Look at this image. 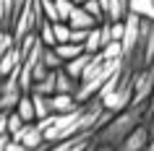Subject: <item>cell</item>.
Listing matches in <instances>:
<instances>
[{
	"label": "cell",
	"instance_id": "ac0fdd59",
	"mask_svg": "<svg viewBox=\"0 0 154 151\" xmlns=\"http://www.w3.org/2000/svg\"><path fill=\"white\" fill-rule=\"evenodd\" d=\"M37 34H39V39L47 44V47H55L57 39H55V29H52V21H45V24L37 29Z\"/></svg>",
	"mask_w": 154,
	"mask_h": 151
},
{
	"label": "cell",
	"instance_id": "8992f818",
	"mask_svg": "<svg viewBox=\"0 0 154 151\" xmlns=\"http://www.w3.org/2000/svg\"><path fill=\"white\" fill-rule=\"evenodd\" d=\"M81 107V102L76 99V94H52V110L55 115H65Z\"/></svg>",
	"mask_w": 154,
	"mask_h": 151
},
{
	"label": "cell",
	"instance_id": "83f0119b",
	"mask_svg": "<svg viewBox=\"0 0 154 151\" xmlns=\"http://www.w3.org/2000/svg\"><path fill=\"white\" fill-rule=\"evenodd\" d=\"M73 3H76V5H84V3H86V0H73Z\"/></svg>",
	"mask_w": 154,
	"mask_h": 151
},
{
	"label": "cell",
	"instance_id": "cb8c5ba5",
	"mask_svg": "<svg viewBox=\"0 0 154 151\" xmlns=\"http://www.w3.org/2000/svg\"><path fill=\"white\" fill-rule=\"evenodd\" d=\"M94 151H118V146H112V143H102V141H97V143H94Z\"/></svg>",
	"mask_w": 154,
	"mask_h": 151
},
{
	"label": "cell",
	"instance_id": "2e32d148",
	"mask_svg": "<svg viewBox=\"0 0 154 151\" xmlns=\"http://www.w3.org/2000/svg\"><path fill=\"white\" fill-rule=\"evenodd\" d=\"M102 47H105V44H102V29L94 26L89 32V37H86V42H84V50L91 52V55H97V52H102Z\"/></svg>",
	"mask_w": 154,
	"mask_h": 151
},
{
	"label": "cell",
	"instance_id": "9c48e42d",
	"mask_svg": "<svg viewBox=\"0 0 154 151\" xmlns=\"http://www.w3.org/2000/svg\"><path fill=\"white\" fill-rule=\"evenodd\" d=\"M79 86H81V81L73 78L65 68H60V71H57V91H55V94H76V91H79Z\"/></svg>",
	"mask_w": 154,
	"mask_h": 151
},
{
	"label": "cell",
	"instance_id": "4fadbf2b",
	"mask_svg": "<svg viewBox=\"0 0 154 151\" xmlns=\"http://www.w3.org/2000/svg\"><path fill=\"white\" fill-rule=\"evenodd\" d=\"M55 52L63 57V63H68V60L79 57L81 52H86V50H84V44H79V42H60V44H55Z\"/></svg>",
	"mask_w": 154,
	"mask_h": 151
},
{
	"label": "cell",
	"instance_id": "7c38bea8",
	"mask_svg": "<svg viewBox=\"0 0 154 151\" xmlns=\"http://www.w3.org/2000/svg\"><path fill=\"white\" fill-rule=\"evenodd\" d=\"M13 21H16V0H0V26L13 29Z\"/></svg>",
	"mask_w": 154,
	"mask_h": 151
},
{
	"label": "cell",
	"instance_id": "8fae6325",
	"mask_svg": "<svg viewBox=\"0 0 154 151\" xmlns=\"http://www.w3.org/2000/svg\"><path fill=\"white\" fill-rule=\"evenodd\" d=\"M32 96H34V107H37V120L55 115V110H52V96L39 94V91H32Z\"/></svg>",
	"mask_w": 154,
	"mask_h": 151
},
{
	"label": "cell",
	"instance_id": "44dd1931",
	"mask_svg": "<svg viewBox=\"0 0 154 151\" xmlns=\"http://www.w3.org/2000/svg\"><path fill=\"white\" fill-rule=\"evenodd\" d=\"M84 8L89 11L91 16L97 18L99 24H105L107 21V16H105V8H102V3H99V0H86V3H84Z\"/></svg>",
	"mask_w": 154,
	"mask_h": 151
},
{
	"label": "cell",
	"instance_id": "52a82bcc",
	"mask_svg": "<svg viewBox=\"0 0 154 151\" xmlns=\"http://www.w3.org/2000/svg\"><path fill=\"white\" fill-rule=\"evenodd\" d=\"M91 57H94L91 52H81L79 57L68 60V63H65L63 68H65L68 73H71L73 78H79V81H81V78H84V73H86V68H89V63H91Z\"/></svg>",
	"mask_w": 154,
	"mask_h": 151
},
{
	"label": "cell",
	"instance_id": "e0dca14e",
	"mask_svg": "<svg viewBox=\"0 0 154 151\" xmlns=\"http://www.w3.org/2000/svg\"><path fill=\"white\" fill-rule=\"evenodd\" d=\"M131 11L154 21V0H131Z\"/></svg>",
	"mask_w": 154,
	"mask_h": 151
},
{
	"label": "cell",
	"instance_id": "484cf974",
	"mask_svg": "<svg viewBox=\"0 0 154 151\" xmlns=\"http://www.w3.org/2000/svg\"><path fill=\"white\" fill-rule=\"evenodd\" d=\"M149 112H154V91H152V99H149ZM146 112V115H149Z\"/></svg>",
	"mask_w": 154,
	"mask_h": 151
},
{
	"label": "cell",
	"instance_id": "5b68a950",
	"mask_svg": "<svg viewBox=\"0 0 154 151\" xmlns=\"http://www.w3.org/2000/svg\"><path fill=\"white\" fill-rule=\"evenodd\" d=\"M68 24H71L73 29H94V26H99V21L91 16L84 5H76L73 13H71V18H68Z\"/></svg>",
	"mask_w": 154,
	"mask_h": 151
},
{
	"label": "cell",
	"instance_id": "7a4b0ae2",
	"mask_svg": "<svg viewBox=\"0 0 154 151\" xmlns=\"http://www.w3.org/2000/svg\"><path fill=\"white\" fill-rule=\"evenodd\" d=\"M102 102H105V107H107V110H112L115 115L123 112V110H128L131 104H133V71H131V68H125L123 81L105 96V99H102Z\"/></svg>",
	"mask_w": 154,
	"mask_h": 151
},
{
	"label": "cell",
	"instance_id": "5bb4252c",
	"mask_svg": "<svg viewBox=\"0 0 154 151\" xmlns=\"http://www.w3.org/2000/svg\"><path fill=\"white\" fill-rule=\"evenodd\" d=\"M57 71H60V68H57ZM57 71H50V73H47V76H45L42 81H37L32 91H39V94H47V96H52V94L57 91Z\"/></svg>",
	"mask_w": 154,
	"mask_h": 151
},
{
	"label": "cell",
	"instance_id": "3957f363",
	"mask_svg": "<svg viewBox=\"0 0 154 151\" xmlns=\"http://www.w3.org/2000/svg\"><path fill=\"white\" fill-rule=\"evenodd\" d=\"M149 141H152V128H149V122L144 120L138 128H133V130L123 138V143L118 146V151H146Z\"/></svg>",
	"mask_w": 154,
	"mask_h": 151
},
{
	"label": "cell",
	"instance_id": "d6986e66",
	"mask_svg": "<svg viewBox=\"0 0 154 151\" xmlns=\"http://www.w3.org/2000/svg\"><path fill=\"white\" fill-rule=\"evenodd\" d=\"M24 125H26V120L21 117L16 110H13V112H11V117H8V128H5V130H0V133H11V135H16L18 130H24Z\"/></svg>",
	"mask_w": 154,
	"mask_h": 151
},
{
	"label": "cell",
	"instance_id": "277c9868",
	"mask_svg": "<svg viewBox=\"0 0 154 151\" xmlns=\"http://www.w3.org/2000/svg\"><path fill=\"white\" fill-rule=\"evenodd\" d=\"M21 63H24V50H21V44L11 47L8 52H0V73H3V78L8 73H13Z\"/></svg>",
	"mask_w": 154,
	"mask_h": 151
},
{
	"label": "cell",
	"instance_id": "4316f807",
	"mask_svg": "<svg viewBox=\"0 0 154 151\" xmlns=\"http://www.w3.org/2000/svg\"><path fill=\"white\" fill-rule=\"evenodd\" d=\"M146 151H154V135H152V141H149V146H146Z\"/></svg>",
	"mask_w": 154,
	"mask_h": 151
},
{
	"label": "cell",
	"instance_id": "6da1fadb",
	"mask_svg": "<svg viewBox=\"0 0 154 151\" xmlns=\"http://www.w3.org/2000/svg\"><path fill=\"white\" fill-rule=\"evenodd\" d=\"M146 112H149V104H131L128 110L118 112L112 120H110V125H105L102 130H97V141L102 143H112V146H120L123 138L133 130V128H138L141 122L146 120Z\"/></svg>",
	"mask_w": 154,
	"mask_h": 151
},
{
	"label": "cell",
	"instance_id": "9a60e30c",
	"mask_svg": "<svg viewBox=\"0 0 154 151\" xmlns=\"http://www.w3.org/2000/svg\"><path fill=\"white\" fill-rule=\"evenodd\" d=\"M131 13V0H110V18L107 21H125Z\"/></svg>",
	"mask_w": 154,
	"mask_h": 151
},
{
	"label": "cell",
	"instance_id": "30bf717a",
	"mask_svg": "<svg viewBox=\"0 0 154 151\" xmlns=\"http://www.w3.org/2000/svg\"><path fill=\"white\" fill-rule=\"evenodd\" d=\"M16 112L26 120V122H37V107H34V96H32V91H24V96H21V102H18Z\"/></svg>",
	"mask_w": 154,
	"mask_h": 151
},
{
	"label": "cell",
	"instance_id": "ffe728a7",
	"mask_svg": "<svg viewBox=\"0 0 154 151\" xmlns=\"http://www.w3.org/2000/svg\"><path fill=\"white\" fill-rule=\"evenodd\" d=\"M42 13H45V21H60V11H57L55 0H42Z\"/></svg>",
	"mask_w": 154,
	"mask_h": 151
},
{
	"label": "cell",
	"instance_id": "603a6c76",
	"mask_svg": "<svg viewBox=\"0 0 154 151\" xmlns=\"http://www.w3.org/2000/svg\"><path fill=\"white\" fill-rule=\"evenodd\" d=\"M89 32H91V29H73L71 42H79V44H84V42H86V37H89Z\"/></svg>",
	"mask_w": 154,
	"mask_h": 151
},
{
	"label": "cell",
	"instance_id": "ba28073f",
	"mask_svg": "<svg viewBox=\"0 0 154 151\" xmlns=\"http://www.w3.org/2000/svg\"><path fill=\"white\" fill-rule=\"evenodd\" d=\"M24 96V89L21 86H13V89H0V110L5 112H13Z\"/></svg>",
	"mask_w": 154,
	"mask_h": 151
},
{
	"label": "cell",
	"instance_id": "d4e9b609",
	"mask_svg": "<svg viewBox=\"0 0 154 151\" xmlns=\"http://www.w3.org/2000/svg\"><path fill=\"white\" fill-rule=\"evenodd\" d=\"M146 122H149V128H152V135H154V112H149V115H146Z\"/></svg>",
	"mask_w": 154,
	"mask_h": 151
},
{
	"label": "cell",
	"instance_id": "7402d4cb",
	"mask_svg": "<svg viewBox=\"0 0 154 151\" xmlns=\"http://www.w3.org/2000/svg\"><path fill=\"white\" fill-rule=\"evenodd\" d=\"M16 34H13V29H3L0 32V52H8L11 47H16Z\"/></svg>",
	"mask_w": 154,
	"mask_h": 151
}]
</instances>
